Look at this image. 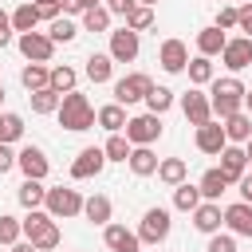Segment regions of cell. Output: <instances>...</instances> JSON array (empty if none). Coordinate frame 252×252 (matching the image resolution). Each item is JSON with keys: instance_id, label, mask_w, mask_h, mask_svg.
I'll return each instance as SVG.
<instances>
[{"instance_id": "cell-33", "label": "cell", "mask_w": 252, "mask_h": 252, "mask_svg": "<svg viewBox=\"0 0 252 252\" xmlns=\"http://www.w3.org/2000/svg\"><path fill=\"white\" fill-rule=\"evenodd\" d=\"M126 28H130V32H138V35H142V32H150V28H154V8H150V4H134V8H130V16H126Z\"/></svg>"}, {"instance_id": "cell-11", "label": "cell", "mask_w": 252, "mask_h": 252, "mask_svg": "<svg viewBox=\"0 0 252 252\" xmlns=\"http://www.w3.org/2000/svg\"><path fill=\"white\" fill-rule=\"evenodd\" d=\"M158 63H161V71L181 75V71L189 67V47H185L181 39H165V43L158 47Z\"/></svg>"}, {"instance_id": "cell-21", "label": "cell", "mask_w": 252, "mask_h": 252, "mask_svg": "<svg viewBox=\"0 0 252 252\" xmlns=\"http://www.w3.org/2000/svg\"><path fill=\"white\" fill-rule=\"evenodd\" d=\"M224 134H228V142L244 146V142L252 138V114H248V110H236V114H228V118H224Z\"/></svg>"}, {"instance_id": "cell-27", "label": "cell", "mask_w": 252, "mask_h": 252, "mask_svg": "<svg viewBox=\"0 0 252 252\" xmlns=\"http://www.w3.org/2000/svg\"><path fill=\"white\" fill-rule=\"evenodd\" d=\"M20 83L28 87V94H32V91H43V87H51V71H47L43 63H28V67L20 71Z\"/></svg>"}, {"instance_id": "cell-13", "label": "cell", "mask_w": 252, "mask_h": 252, "mask_svg": "<svg viewBox=\"0 0 252 252\" xmlns=\"http://www.w3.org/2000/svg\"><path fill=\"white\" fill-rule=\"evenodd\" d=\"M224 146H228L224 122H213V118H209L205 126H197V150H201V154H213V158H217Z\"/></svg>"}, {"instance_id": "cell-42", "label": "cell", "mask_w": 252, "mask_h": 252, "mask_svg": "<svg viewBox=\"0 0 252 252\" xmlns=\"http://www.w3.org/2000/svg\"><path fill=\"white\" fill-rule=\"evenodd\" d=\"M209 252H236V236L232 232H213L209 236Z\"/></svg>"}, {"instance_id": "cell-25", "label": "cell", "mask_w": 252, "mask_h": 252, "mask_svg": "<svg viewBox=\"0 0 252 252\" xmlns=\"http://www.w3.org/2000/svg\"><path fill=\"white\" fill-rule=\"evenodd\" d=\"M201 201H205V197H201V185H189V181L173 185V209H181V213H193Z\"/></svg>"}, {"instance_id": "cell-8", "label": "cell", "mask_w": 252, "mask_h": 252, "mask_svg": "<svg viewBox=\"0 0 252 252\" xmlns=\"http://www.w3.org/2000/svg\"><path fill=\"white\" fill-rule=\"evenodd\" d=\"M150 87H154V79H150V75H142V71L122 75V79L114 83V102H122V106H130V102H146Z\"/></svg>"}, {"instance_id": "cell-35", "label": "cell", "mask_w": 252, "mask_h": 252, "mask_svg": "<svg viewBox=\"0 0 252 252\" xmlns=\"http://www.w3.org/2000/svg\"><path fill=\"white\" fill-rule=\"evenodd\" d=\"M20 138H24V118L12 114V110H4V114H0V142L12 146V142H20Z\"/></svg>"}, {"instance_id": "cell-5", "label": "cell", "mask_w": 252, "mask_h": 252, "mask_svg": "<svg viewBox=\"0 0 252 252\" xmlns=\"http://www.w3.org/2000/svg\"><path fill=\"white\" fill-rule=\"evenodd\" d=\"M169 228H173L169 209L154 205V209H146V217H142V224H138V240H142V244H161V240L169 236Z\"/></svg>"}, {"instance_id": "cell-4", "label": "cell", "mask_w": 252, "mask_h": 252, "mask_svg": "<svg viewBox=\"0 0 252 252\" xmlns=\"http://www.w3.org/2000/svg\"><path fill=\"white\" fill-rule=\"evenodd\" d=\"M122 134L130 138V146H154L161 138V114H150V110L146 114H134Z\"/></svg>"}, {"instance_id": "cell-7", "label": "cell", "mask_w": 252, "mask_h": 252, "mask_svg": "<svg viewBox=\"0 0 252 252\" xmlns=\"http://www.w3.org/2000/svg\"><path fill=\"white\" fill-rule=\"evenodd\" d=\"M43 209L55 217V220H67V217H79L83 213V197H79V189H47V201H43Z\"/></svg>"}, {"instance_id": "cell-10", "label": "cell", "mask_w": 252, "mask_h": 252, "mask_svg": "<svg viewBox=\"0 0 252 252\" xmlns=\"http://www.w3.org/2000/svg\"><path fill=\"white\" fill-rule=\"evenodd\" d=\"M110 59L114 63H134L138 59V32H130L126 24L118 32H110Z\"/></svg>"}, {"instance_id": "cell-41", "label": "cell", "mask_w": 252, "mask_h": 252, "mask_svg": "<svg viewBox=\"0 0 252 252\" xmlns=\"http://www.w3.org/2000/svg\"><path fill=\"white\" fill-rule=\"evenodd\" d=\"M75 67H51V87L59 91V94H67V91H75Z\"/></svg>"}, {"instance_id": "cell-45", "label": "cell", "mask_w": 252, "mask_h": 252, "mask_svg": "<svg viewBox=\"0 0 252 252\" xmlns=\"http://www.w3.org/2000/svg\"><path fill=\"white\" fill-rule=\"evenodd\" d=\"M236 28L252 39V0H244V4H240V20H236Z\"/></svg>"}, {"instance_id": "cell-38", "label": "cell", "mask_w": 252, "mask_h": 252, "mask_svg": "<svg viewBox=\"0 0 252 252\" xmlns=\"http://www.w3.org/2000/svg\"><path fill=\"white\" fill-rule=\"evenodd\" d=\"M83 28L87 32H106L110 28V8H102V4L98 8H87L83 12Z\"/></svg>"}, {"instance_id": "cell-53", "label": "cell", "mask_w": 252, "mask_h": 252, "mask_svg": "<svg viewBox=\"0 0 252 252\" xmlns=\"http://www.w3.org/2000/svg\"><path fill=\"white\" fill-rule=\"evenodd\" d=\"M138 4H150V8H154V4H158V0H138Z\"/></svg>"}, {"instance_id": "cell-24", "label": "cell", "mask_w": 252, "mask_h": 252, "mask_svg": "<svg viewBox=\"0 0 252 252\" xmlns=\"http://www.w3.org/2000/svg\"><path fill=\"white\" fill-rule=\"evenodd\" d=\"M110 75H114L110 51H94V55L87 59V79H91V83H110Z\"/></svg>"}, {"instance_id": "cell-50", "label": "cell", "mask_w": 252, "mask_h": 252, "mask_svg": "<svg viewBox=\"0 0 252 252\" xmlns=\"http://www.w3.org/2000/svg\"><path fill=\"white\" fill-rule=\"evenodd\" d=\"M12 252H39V248H35L32 240H16V244H12Z\"/></svg>"}, {"instance_id": "cell-15", "label": "cell", "mask_w": 252, "mask_h": 252, "mask_svg": "<svg viewBox=\"0 0 252 252\" xmlns=\"http://www.w3.org/2000/svg\"><path fill=\"white\" fill-rule=\"evenodd\" d=\"M220 63H224L228 71H244V67H252V39H248V35L228 39L224 51H220Z\"/></svg>"}, {"instance_id": "cell-57", "label": "cell", "mask_w": 252, "mask_h": 252, "mask_svg": "<svg viewBox=\"0 0 252 252\" xmlns=\"http://www.w3.org/2000/svg\"><path fill=\"white\" fill-rule=\"evenodd\" d=\"M8 252H12V248H8Z\"/></svg>"}, {"instance_id": "cell-49", "label": "cell", "mask_w": 252, "mask_h": 252, "mask_svg": "<svg viewBox=\"0 0 252 252\" xmlns=\"http://www.w3.org/2000/svg\"><path fill=\"white\" fill-rule=\"evenodd\" d=\"M236 185H240V201H252V173H244Z\"/></svg>"}, {"instance_id": "cell-9", "label": "cell", "mask_w": 252, "mask_h": 252, "mask_svg": "<svg viewBox=\"0 0 252 252\" xmlns=\"http://www.w3.org/2000/svg\"><path fill=\"white\" fill-rule=\"evenodd\" d=\"M102 165H106V150H102V146H87V150H79V158L71 161V177H75V181L98 177Z\"/></svg>"}, {"instance_id": "cell-16", "label": "cell", "mask_w": 252, "mask_h": 252, "mask_svg": "<svg viewBox=\"0 0 252 252\" xmlns=\"http://www.w3.org/2000/svg\"><path fill=\"white\" fill-rule=\"evenodd\" d=\"M220 224H224V209L217 205V201H201L197 209H193V228L197 232H220Z\"/></svg>"}, {"instance_id": "cell-17", "label": "cell", "mask_w": 252, "mask_h": 252, "mask_svg": "<svg viewBox=\"0 0 252 252\" xmlns=\"http://www.w3.org/2000/svg\"><path fill=\"white\" fill-rule=\"evenodd\" d=\"M224 224L232 236H252V201H236L224 209Z\"/></svg>"}, {"instance_id": "cell-20", "label": "cell", "mask_w": 252, "mask_h": 252, "mask_svg": "<svg viewBox=\"0 0 252 252\" xmlns=\"http://www.w3.org/2000/svg\"><path fill=\"white\" fill-rule=\"evenodd\" d=\"M94 122H98L102 130H110V134H122L130 118H126V106H122V102H106V106H98Z\"/></svg>"}, {"instance_id": "cell-29", "label": "cell", "mask_w": 252, "mask_h": 252, "mask_svg": "<svg viewBox=\"0 0 252 252\" xmlns=\"http://www.w3.org/2000/svg\"><path fill=\"white\" fill-rule=\"evenodd\" d=\"M197 185H201V197H205V201H220V193L228 189V177H224V173H220V165H217V169H209Z\"/></svg>"}, {"instance_id": "cell-19", "label": "cell", "mask_w": 252, "mask_h": 252, "mask_svg": "<svg viewBox=\"0 0 252 252\" xmlns=\"http://www.w3.org/2000/svg\"><path fill=\"white\" fill-rule=\"evenodd\" d=\"M102 240H106V248H110V252H138V248H142L138 232H130L126 224H106Z\"/></svg>"}, {"instance_id": "cell-55", "label": "cell", "mask_w": 252, "mask_h": 252, "mask_svg": "<svg viewBox=\"0 0 252 252\" xmlns=\"http://www.w3.org/2000/svg\"><path fill=\"white\" fill-rule=\"evenodd\" d=\"M224 4H236V0H224Z\"/></svg>"}, {"instance_id": "cell-28", "label": "cell", "mask_w": 252, "mask_h": 252, "mask_svg": "<svg viewBox=\"0 0 252 252\" xmlns=\"http://www.w3.org/2000/svg\"><path fill=\"white\" fill-rule=\"evenodd\" d=\"M28 98H32V110H35V114H55V110H59V102H63V94H59L55 87H43V91H32Z\"/></svg>"}, {"instance_id": "cell-43", "label": "cell", "mask_w": 252, "mask_h": 252, "mask_svg": "<svg viewBox=\"0 0 252 252\" xmlns=\"http://www.w3.org/2000/svg\"><path fill=\"white\" fill-rule=\"evenodd\" d=\"M236 20H240V8L236 4H220V12H217V28L224 32V28H236Z\"/></svg>"}, {"instance_id": "cell-26", "label": "cell", "mask_w": 252, "mask_h": 252, "mask_svg": "<svg viewBox=\"0 0 252 252\" xmlns=\"http://www.w3.org/2000/svg\"><path fill=\"white\" fill-rule=\"evenodd\" d=\"M83 217H87L91 224H110V197H102V193L87 197V201H83Z\"/></svg>"}, {"instance_id": "cell-30", "label": "cell", "mask_w": 252, "mask_h": 252, "mask_svg": "<svg viewBox=\"0 0 252 252\" xmlns=\"http://www.w3.org/2000/svg\"><path fill=\"white\" fill-rule=\"evenodd\" d=\"M20 205L24 209H39L43 201H47V189H43V181H35V177H24V185H20Z\"/></svg>"}, {"instance_id": "cell-51", "label": "cell", "mask_w": 252, "mask_h": 252, "mask_svg": "<svg viewBox=\"0 0 252 252\" xmlns=\"http://www.w3.org/2000/svg\"><path fill=\"white\" fill-rule=\"evenodd\" d=\"M244 110H248V114H252V91H248V94H244Z\"/></svg>"}, {"instance_id": "cell-40", "label": "cell", "mask_w": 252, "mask_h": 252, "mask_svg": "<svg viewBox=\"0 0 252 252\" xmlns=\"http://www.w3.org/2000/svg\"><path fill=\"white\" fill-rule=\"evenodd\" d=\"M20 236H24V220H16V217H0V248H12Z\"/></svg>"}, {"instance_id": "cell-54", "label": "cell", "mask_w": 252, "mask_h": 252, "mask_svg": "<svg viewBox=\"0 0 252 252\" xmlns=\"http://www.w3.org/2000/svg\"><path fill=\"white\" fill-rule=\"evenodd\" d=\"M0 102H4V87H0Z\"/></svg>"}, {"instance_id": "cell-52", "label": "cell", "mask_w": 252, "mask_h": 252, "mask_svg": "<svg viewBox=\"0 0 252 252\" xmlns=\"http://www.w3.org/2000/svg\"><path fill=\"white\" fill-rule=\"evenodd\" d=\"M244 154H248V165H252V138L244 142Z\"/></svg>"}, {"instance_id": "cell-31", "label": "cell", "mask_w": 252, "mask_h": 252, "mask_svg": "<svg viewBox=\"0 0 252 252\" xmlns=\"http://www.w3.org/2000/svg\"><path fill=\"white\" fill-rule=\"evenodd\" d=\"M39 20H43V16H39V8H35L32 0H28V4H20V8L12 12V28H16V32H35V24H39Z\"/></svg>"}, {"instance_id": "cell-1", "label": "cell", "mask_w": 252, "mask_h": 252, "mask_svg": "<svg viewBox=\"0 0 252 252\" xmlns=\"http://www.w3.org/2000/svg\"><path fill=\"white\" fill-rule=\"evenodd\" d=\"M244 94H248V87H244L236 75H228V79H213V94H209V102H213V114L224 122L228 114L244 110Z\"/></svg>"}, {"instance_id": "cell-37", "label": "cell", "mask_w": 252, "mask_h": 252, "mask_svg": "<svg viewBox=\"0 0 252 252\" xmlns=\"http://www.w3.org/2000/svg\"><path fill=\"white\" fill-rule=\"evenodd\" d=\"M102 150H106V161H126L134 146H130V138H126V134H110Z\"/></svg>"}, {"instance_id": "cell-2", "label": "cell", "mask_w": 252, "mask_h": 252, "mask_svg": "<svg viewBox=\"0 0 252 252\" xmlns=\"http://www.w3.org/2000/svg\"><path fill=\"white\" fill-rule=\"evenodd\" d=\"M55 114H59V126H63V130H75V134H79V130H91V126H94V114H98V110L87 102V94L67 91Z\"/></svg>"}, {"instance_id": "cell-23", "label": "cell", "mask_w": 252, "mask_h": 252, "mask_svg": "<svg viewBox=\"0 0 252 252\" xmlns=\"http://www.w3.org/2000/svg\"><path fill=\"white\" fill-rule=\"evenodd\" d=\"M224 43H228V35H224L217 24L197 32V51H201V55H209V59H213V55H220V51H224Z\"/></svg>"}, {"instance_id": "cell-36", "label": "cell", "mask_w": 252, "mask_h": 252, "mask_svg": "<svg viewBox=\"0 0 252 252\" xmlns=\"http://www.w3.org/2000/svg\"><path fill=\"white\" fill-rule=\"evenodd\" d=\"M146 106H150V114H165V110L173 106V91H169V87H150Z\"/></svg>"}, {"instance_id": "cell-48", "label": "cell", "mask_w": 252, "mask_h": 252, "mask_svg": "<svg viewBox=\"0 0 252 252\" xmlns=\"http://www.w3.org/2000/svg\"><path fill=\"white\" fill-rule=\"evenodd\" d=\"M87 8H98V0H63V12H87Z\"/></svg>"}, {"instance_id": "cell-46", "label": "cell", "mask_w": 252, "mask_h": 252, "mask_svg": "<svg viewBox=\"0 0 252 252\" xmlns=\"http://www.w3.org/2000/svg\"><path fill=\"white\" fill-rule=\"evenodd\" d=\"M12 32H16V28H12V16H8V12H0V47H8V43H12Z\"/></svg>"}, {"instance_id": "cell-39", "label": "cell", "mask_w": 252, "mask_h": 252, "mask_svg": "<svg viewBox=\"0 0 252 252\" xmlns=\"http://www.w3.org/2000/svg\"><path fill=\"white\" fill-rule=\"evenodd\" d=\"M47 35H51L55 43H71V39L79 35V28H75L67 16H55V20H51V28H47Z\"/></svg>"}, {"instance_id": "cell-47", "label": "cell", "mask_w": 252, "mask_h": 252, "mask_svg": "<svg viewBox=\"0 0 252 252\" xmlns=\"http://www.w3.org/2000/svg\"><path fill=\"white\" fill-rule=\"evenodd\" d=\"M16 165V154H12V146L8 142H0V173H8Z\"/></svg>"}, {"instance_id": "cell-44", "label": "cell", "mask_w": 252, "mask_h": 252, "mask_svg": "<svg viewBox=\"0 0 252 252\" xmlns=\"http://www.w3.org/2000/svg\"><path fill=\"white\" fill-rule=\"evenodd\" d=\"M32 4L39 8V16H43V20H55V16L63 12V0H32Z\"/></svg>"}, {"instance_id": "cell-12", "label": "cell", "mask_w": 252, "mask_h": 252, "mask_svg": "<svg viewBox=\"0 0 252 252\" xmlns=\"http://www.w3.org/2000/svg\"><path fill=\"white\" fill-rule=\"evenodd\" d=\"M220 173L228 177V185H236L240 177H244V169H248V154H244V146H236V142H228L220 154Z\"/></svg>"}, {"instance_id": "cell-6", "label": "cell", "mask_w": 252, "mask_h": 252, "mask_svg": "<svg viewBox=\"0 0 252 252\" xmlns=\"http://www.w3.org/2000/svg\"><path fill=\"white\" fill-rule=\"evenodd\" d=\"M16 43H20V55L28 63H51V55H55V39L47 32H20Z\"/></svg>"}, {"instance_id": "cell-14", "label": "cell", "mask_w": 252, "mask_h": 252, "mask_svg": "<svg viewBox=\"0 0 252 252\" xmlns=\"http://www.w3.org/2000/svg\"><path fill=\"white\" fill-rule=\"evenodd\" d=\"M16 165L24 169V177H35V181H43L47 169H51V161H47V154H43L39 146H24V150L16 154Z\"/></svg>"}, {"instance_id": "cell-3", "label": "cell", "mask_w": 252, "mask_h": 252, "mask_svg": "<svg viewBox=\"0 0 252 252\" xmlns=\"http://www.w3.org/2000/svg\"><path fill=\"white\" fill-rule=\"evenodd\" d=\"M24 236H28L39 252H51V248L59 244V224H55L51 213H43V209H28V217H24Z\"/></svg>"}, {"instance_id": "cell-22", "label": "cell", "mask_w": 252, "mask_h": 252, "mask_svg": "<svg viewBox=\"0 0 252 252\" xmlns=\"http://www.w3.org/2000/svg\"><path fill=\"white\" fill-rule=\"evenodd\" d=\"M126 165H130L138 177H150V173H158V165H161V161H158V154H154L150 146H134V150H130V158H126Z\"/></svg>"}, {"instance_id": "cell-34", "label": "cell", "mask_w": 252, "mask_h": 252, "mask_svg": "<svg viewBox=\"0 0 252 252\" xmlns=\"http://www.w3.org/2000/svg\"><path fill=\"white\" fill-rule=\"evenodd\" d=\"M185 71H189V83H193V87H205V83H213V63H209V55H193Z\"/></svg>"}, {"instance_id": "cell-32", "label": "cell", "mask_w": 252, "mask_h": 252, "mask_svg": "<svg viewBox=\"0 0 252 252\" xmlns=\"http://www.w3.org/2000/svg\"><path fill=\"white\" fill-rule=\"evenodd\" d=\"M185 173H189L185 158H165V161L158 165V177H161L165 185H181V181H185Z\"/></svg>"}, {"instance_id": "cell-18", "label": "cell", "mask_w": 252, "mask_h": 252, "mask_svg": "<svg viewBox=\"0 0 252 252\" xmlns=\"http://www.w3.org/2000/svg\"><path fill=\"white\" fill-rule=\"evenodd\" d=\"M181 110H185V118H189L193 126H205V122L213 118V102H209V94H201V91H189V94L181 98Z\"/></svg>"}, {"instance_id": "cell-56", "label": "cell", "mask_w": 252, "mask_h": 252, "mask_svg": "<svg viewBox=\"0 0 252 252\" xmlns=\"http://www.w3.org/2000/svg\"><path fill=\"white\" fill-rule=\"evenodd\" d=\"M106 4H110V0H106Z\"/></svg>"}]
</instances>
